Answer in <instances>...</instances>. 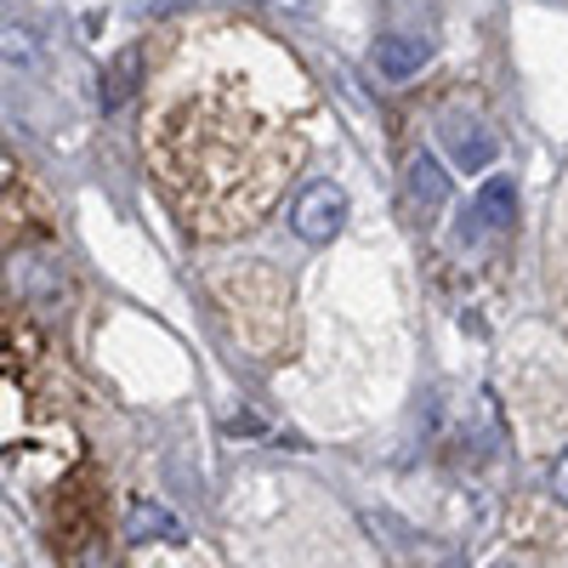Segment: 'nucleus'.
Masks as SVG:
<instances>
[{"instance_id": "nucleus-11", "label": "nucleus", "mask_w": 568, "mask_h": 568, "mask_svg": "<svg viewBox=\"0 0 568 568\" xmlns=\"http://www.w3.org/2000/svg\"><path fill=\"white\" fill-rule=\"evenodd\" d=\"M495 568H517V562H495Z\"/></svg>"}, {"instance_id": "nucleus-10", "label": "nucleus", "mask_w": 568, "mask_h": 568, "mask_svg": "<svg viewBox=\"0 0 568 568\" xmlns=\"http://www.w3.org/2000/svg\"><path fill=\"white\" fill-rule=\"evenodd\" d=\"M284 7H296V12H307V0H284Z\"/></svg>"}, {"instance_id": "nucleus-5", "label": "nucleus", "mask_w": 568, "mask_h": 568, "mask_svg": "<svg viewBox=\"0 0 568 568\" xmlns=\"http://www.w3.org/2000/svg\"><path fill=\"white\" fill-rule=\"evenodd\" d=\"M426 58H433V40H420V34H387L382 45H375V69H382L387 80H409V74H420Z\"/></svg>"}, {"instance_id": "nucleus-1", "label": "nucleus", "mask_w": 568, "mask_h": 568, "mask_svg": "<svg viewBox=\"0 0 568 568\" xmlns=\"http://www.w3.org/2000/svg\"><path fill=\"white\" fill-rule=\"evenodd\" d=\"M149 149L182 222L200 233H240L262 222L296 160V142L233 85L176 98L160 114Z\"/></svg>"}, {"instance_id": "nucleus-3", "label": "nucleus", "mask_w": 568, "mask_h": 568, "mask_svg": "<svg viewBox=\"0 0 568 568\" xmlns=\"http://www.w3.org/2000/svg\"><path fill=\"white\" fill-rule=\"evenodd\" d=\"M511 211H517V182L511 176L484 182V194L471 200V211L460 222V245H484V240H495V233H506L511 227Z\"/></svg>"}, {"instance_id": "nucleus-2", "label": "nucleus", "mask_w": 568, "mask_h": 568, "mask_svg": "<svg viewBox=\"0 0 568 568\" xmlns=\"http://www.w3.org/2000/svg\"><path fill=\"white\" fill-rule=\"evenodd\" d=\"M342 222H347V194H342L336 182H313L307 194L296 200V211H291V227L302 233L307 245L336 240V233H342Z\"/></svg>"}, {"instance_id": "nucleus-6", "label": "nucleus", "mask_w": 568, "mask_h": 568, "mask_svg": "<svg viewBox=\"0 0 568 568\" xmlns=\"http://www.w3.org/2000/svg\"><path fill=\"white\" fill-rule=\"evenodd\" d=\"M125 540L131 546H149V540H182V524L165 511V506H154V500H131V511H125Z\"/></svg>"}, {"instance_id": "nucleus-7", "label": "nucleus", "mask_w": 568, "mask_h": 568, "mask_svg": "<svg viewBox=\"0 0 568 568\" xmlns=\"http://www.w3.org/2000/svg\"><path fill=\"white\" fill-rule=\"evenodd\" d=\"M404 182H409V200H415V205H426V211L449 200V176H444V165H438L433 154H415Z\"/></svg>"}, {"instance_id": "nucleus-8", "label": "nucleus", "mask_w": 568, "mask_h": 568, "mask_svg": "<svg viewBox=\"0 0 568 568\" xmlns=\"http://www.w3.org/2000/svg\"><path fill=\"white\" fill-rule=\"evenodd\" d=\"M136 74H142V52H120V58L109 63V74H103V109H109V114L125 109V98L136 91Z\"/></svg>"}, {"instance_id": "nucleus-4", "label": "nucleus", "mask_w": 568, "mask_h": 568, "mask_svg": "<svg viewBox=\"0 0 568 568\" xmlns=\"http://www.w3.org/2000/svg\"><path fill=\"white\" fill-rule=\"evenodd\" d=\"M438 136H444V149H449V160H455L460 171H484V165H495V154H500L495 131H489L484 120H471V114H444Z\"/></svg>"}, {"instance_id": "nucleus-9", "label": "nucleus", "mask_w": 568, "mask_h": 568, "mask_svg": "<svg viewBox=\"0 0 568 568\" xmlns=\"http://www.w3.org/2000/svg\"><path fill=\"white\" fill-rule=\"evenodd\" d=\"M551 495H557V506H568V449H562L557 466H551Z\"/></svg>"}]
</instances>
